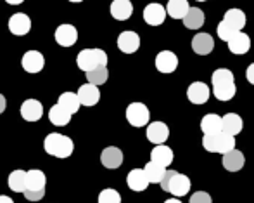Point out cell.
<instances>
[{
  "mask_svg": "<svg viewBox=\"0 0 254 203\" xmlns=\"http://www.w3.org/2000/svg\"><path fill=\"white\" fill-rule=\"evenodd\" d=\"M101 162L106 169H111V170L118 169V167H121V163H123V151H121L120 148H116V146H109V148H106L102 151Z\"/></svg>",
  "mask_w": 254,
  "mask_h": 203,
  "instance_id": "obj_17",
  "label": "cell"
},
{
  "mask_svg": "<svg viewBox=\"0 0 254 203\" xmlns=\"http://www.w3.org/2000/svg\"><path fill=\"white\" fill-rule=\"evenodd\" d=\"M76 96H78V99H80V104L90 108V106H95L99 102V99H101V91H99L97 85L85 84L78 89Z\"/></svg>",
  "mask_w": 254,
  "mask_h": 203,
  "instance_id": "obj_13",
  "label": "cell"
},
{
  "mask_svg": "<svg viewBox=\"0 0 254 203\" xmlns=\"http://www.w3.org/2000/svg\"><path fill=\"white\" fill-rule=\"evenodd\" d=\"M164 167H161V165H157V163H154V162H149L147 165L144 167V172H145V177H147V181H149V184H159L161 183V179H163V176H164Z\"/></svg>",
  "mask_w": 254,
  "mask_h": 203,
  "instance_id": "obj_33",
  "label": "cell"
},
{
  "mask_svg": "<svg viewBox=\"0 0 254 203\" xmlns=\"http://www.w3.org/2000/svg\"><path fill=\"white\" fill-rule=\"evenodd\" d=\"M21 66H23V70L28 71V73H38V71H42L45 66L44 54L38 51H28L26 54L23 56V59H21Z\"/></svg>",
  "mask_w": 254,
  "mask_h": 203,
  "instance_id": "obj_7",
  "label": "cell"
},
{
  "mask_svg": "<svg viewBox=\"0 0 254 203\" xmlns=\"http://www.w3.org/2000/svg\"><path fill=\"white\" fill-rule=\"evenodd\" d=\"M57 104H61L66 111H69L71 115H74L81 106L80 99H78V96L74 94V92H63V94L59 96V102H57Z\"/></svg>",
  "mask_w": 254,
  "mask_h": 203,
  "instance_id": "obj_30",
  "label": "cell"
},
{
  "mask_svg": "<svg viewBox=\"0 0 254 203\" xmlns=\"http://www.w3.org/2000/svg\"><path fill=\"white\" fill-rule=\"evenodd\" d=\"M223 21L230 24L232 28H235L237 31H241L242 28L246 26V23H248V17H246L244 10L235 7V9H228L227 12L223 14Z\"/></svg>",
  "mask_w": 254,
  "mask_h": 203,
  "instance_id": "obj_24",
  "label": "cell"
},
{
  "mask_svg": "<svg viewBox=\"0 0 254 203\" xmlns=\"http://www.w3.org/2000/svg\"><path fill=\"white\" fill-rule=\"evenodd\" d=\"M54 38H56V42L61 47H73L78 40V30L73 24H61L56 30Z\"/></svg>",
  "mask_w": 254,
  "mask_h": 203,
  "instance_id": "obj_5",
  "label": "cell"
},
{
  "mask_svg": "<svg viewBox=\"0 0 254 203\" xmlns=\"http://www.w3.org/2000/svg\"><path fill=\"white\" fill-rule=\"evenodd\" d=\"M71 116H73V115H71L69 111H66V109H64L61 104H54L51 108V111H49V120H51V123H52V125H56V127L67 125V123H69V120H71Z\"/></svg>",
  "mask_w": 254,
  "mask_h": 203,
  "instance_id": "obj_25",
  "label": "cell"
},
{
  "mask_svg": "<svg viewBox=\"0 0 254 203\" xmlns=\"http://www.w3.org/2000/svg\"><path fill=\"white\" fill-rule=\"evenodd\" d=\"M190 203H213V200L206 191H197L190 197Z\"/></svg>",
  "mask_w": 254,
  "mask_h": 203,
  "instance_id": "obj_40",
  "label": "cell"
},
{
  "mask_svg": "<svg viewBox=\"0 0 254 203\" xmlns=\"http://www.w3.org/2000/svg\"><path fill=\"white\" fill-rule=\"evenodd\" d=\"M216 141H218V132L216 134H204V139H202L204 149L209 153H214L216 151Z\"/></svg>",
  "mask_w": 254,
  "mask_h": 203,
  "instance_id": "obj_38",
  "label": "cell"
},
{
  "mask_svg": "<svg viewBox=\"0 0 254 203\" xmlns=\"http://www.w3.org/2000/svg\"><path fill=\"white\" fill-rule=\"evenodd\" d=\"M0 203H14V202H12V198L3 197V195H2V197H0Z\"/></svg>",
  "mask_w": 254,
  "mask_h": 203,
  "instance_id": "obj_43",
  "label": "cell"
},
{
  "mask_svg": "<svg viewBox=\"0 0 254 203\" xmlns=\"http://www.w3.org/2000/svg\"><path fill=\"white\" fill-rule=\"evenodd\" d=\"M133 14V5L130 0H113L111 3V16L118 21H127Z\"/></svg>",
  "mask_w": 254,
  "mask_h": 203,
  "instance_id": "obj_20",
  "label": "cell"
},
{
  "mask_svg": "<svg viewBox=\"0 0 254 203\" xmlns=\"http://www.w3.org/2000/svg\"><path fill=\"white\" fill-rule=\"evenodd\" d=\"M201 130L204 134H216L221 132V116L209 113V115L202 116L201 120Z\"/></svg>",
  "mask_w": 254,
  "mask_h": 203,
  "instance_id": "obj_29",
  "label": "cell"
},
{
  "mask_svg": "<svg viewBox=\"0 0 254 203\" xmlns=\"http://www.w3.org/2000/svg\"><path fill=\"white\" fill-rule=\"evenodd\" d=\"M182 21H184V26L189 30H199V28H202L206 16L199 7H189L187 14L182 17Z\"/></svg>",
  "mask_w": 254,
  "mask_h": 203,
  "instance_id": "obj_23",
  "label": "cell"
},
{
  "mask_svg": "<svg viewBox=\"0 0 254 203\" xmlns=\"http://www.w3.org/2000/svg\"><path fill=\"white\" fill-rule=\"evenodd\" d=\"M161 190L166 191L175 197H185L190 191V179L187 176L180 172H175V170H164V176L161 179Z\"/></svg>",
  "mask_w": 254,
  "mask_h": 203,
  "instance_id": "obj_1",
  "label": "cell"
},
{
  "mask_svg": "<svg viewBox=\"0 0 254 203\" xmlns=\"http://www.w3.org/2000/svg\"><path fill=\"white\" fill-rule=\"evenodd\" d=\"M246 78H248V82L251 85H254V63L248 66V71H246Z\"/></svg>",
  "mask_w": 254,
  "mask_h": 203,
  "instance_id": "obj_41",
  "label": "cell"
},
{
  "mask_svg": "<svg viewBox=\"0 0 254 203\" xmlns=\"http://www.w3.org/2000/svg\"><path fill=\"white\" fill-rule=\"evenodd\" d=\"M214 49V40L209 33H197L192 38V51L199 56H206L209 54Z\"/></svg>",
  "mask_w": 254,
  "mask_h": 203,
  "instance_id": "obj_21",
  "label": "cell"
},
{
  "mask_svg": "<svg viewBox=\"0 0 254 203\" xmlns=\"http://www.w3.org/2000/svg\"><path fill=\"white\" fill-rule=\"evenodd\" d=\"M99 203H121V195L113 188H106L99 195Z\"/></svg>",
  "mask_w": 254,
  "mask_h": 203,
  "instance_id": "obj_36",
  "label": "cell"
},
{
  "mask_svg": "<svg viewBox=\"0 0 254 203\" xmlns=\"http://www.w3.org/2000/svg\"><path fill=\"white\" fill-rule=\"evenodd\" d=\"M24 198L30 202H38L45 197V190H24L23 191Z\"/></svg>",
  "mask_w": 254,
  "mask_h": 203,
  "instance_id": "obj_39",
  "label": "cell"
},
{
  "mask_svg": "<svg viewBox=\"0 0 254 203\" xmlns=\"http://www.w3.org/2000/svg\"><path fill=\"white\" fill-rule=\"evenodd\" d=\"M209 96H211L209 87L206 84H202V82H194L187 89V98L192 104H204V102H207Z\"/></svg>",
  "mask_w": 254,
  "mask_h": 203,
  "instance_id": "obj_12",
  "label": "cell"
},
{
  "mask_svg": "<svg viewBox=\"0 0 254 203\" xmlns=\"http://www.w3.org/2000/svg\"><path fill=\"white\" fill-rule=\"evenodd\" d=\"M151 162L166 169L173 163V149L166 144H156L151 151Z\"/></svg>",
  "mask_w": 254,
  "mask_h": 203,
  "instance_id": "obj_16",
  "label": "cell"
},
{
  "mask_svg": "<svg viewBox=\"0 0 254 203\" xmlns=\"http://www.w3.org/2000/svg\"><path fill=\"white\" fill-rule=\"evenodd\" d=\"M140 47V37L135 31H123L118 37V49L125 54H133Z\"/></svg>",
  "mask_w": 254,
  "mask_h": 203,
  "instance_id": "obj_8",
  "label": "cell"
},
{
  "mask_svg": "<svg viewBox=\"0 0 254 203\" xmlns=\"http://www.w3.org/2000/svg\"><path fill=\"white\" fill-rule=\"evenodd\" d=\"M44 148L51 156H56V158H69L74 151V142L67 135L54 132L45 137Z\"/></svg>",
  "mask_w": 254,
  "mask_h": 203,
  "instance_id": "obj_2",
  "label": "cell"
},
{
  "mask_svg": "<svg viewBox=\"0 0 254 203\" xmlns=\"http://www.w3.org/2000/svg\"><path fill=\"white\" fill-rule=\"evenodd\" d=\"M44 115V106L37 99H26V101L21 104V116H23L26 122H38Z\"/></svg>",
  "mask_w": 254,
  "mask_h": 203,
  "instance_id": "obj_11",
  "label": "cell"
},
{
  "mask_svg": "<svg viewBox=\"0 0 254 203\" xmlns=\"http://www.w3.org/2000/svg\"><path fill=\"white\" fill-rule=\"evenodd\" d=\"M227 44H228L230 52H234V54H237V56L248 54L249 49H251V37H249L248 33H244V31H237Z\"/></svg>",
  "mask_w": 254,
  "mask_h": 203,
  "instance_id": "obj_15",
  "label": "cell"
},
{
  "mask_svg": "<svg viewBox=\"0 0 254 203\" xmlns=\"http://www.w3.org/2000/svg\"><path fill=\"white\" fill-rule=\"evenodd\" d=\"M87 73V80H88V84H92V85H102V84H106L107 82V78H109V71H107V66H97V68H94V70H90V71H85Z\"/></svg>",
  "mask_w": 254,
  "mask_h": 203,
  "instance_id": "obj_31",
  "label": "cell"
},
{
  "mask_svg": "<svg viewBox=\"0 0 254 203\" xmlns=\"http://www.w3.org/2000/svg\"><path fill=\"white\" fill-rule=\"evenodd\" d=\"M127 184L131 191H145L149 186V181L145 177L144 169H133L128 172L127 176Z\"/></svg>",
  "mask_w": 254,
  "mask_h": 203,
  "instance_id": "obj_22",
  "label": "cell"
},
{
  "mask_svg": "<svg viewBox=\"0 0 254 203\" xmlns=\"http://www.w3.org/2000/svg\"><path fill=\"white\" fill-rule=\"evenodd\" d=\"M5 108H7V101H5V98H3V96L0 94V115H2V113L5 111Z\"/></svg>",
  "mask_w": 254,
  "mask_h": 203,
  "instance_id": "obj_42",
  "label": "cell"
},
{
  "mask_svg": "<svg viewBox=\"0 0 254 203\" xmlns=\"http://www.w3.org/2000/svg\"><path fill=\"white\" fill-rule=\"evenodd\" d=\"M235 92H237L235 82H232V84H223V85H216V87H213L214 98L220 99V101H230V99H234Z\"/></svg>",
  "mask_w": 254,
  "mask_h": 203,
  "instance_id": "obj_32",
  "label": "cell"
},
{
  "mask_svg": "<svg viewBox=\"0 0 254 203\" xmlns=\"http://www.w3.org/2000/svg\"><path fill=\"white\" fill-rule=\"evenodd\" d=\"M7 3H10V5H19V3H23L24 0H5Z\"/></svg>",
  "mask_w": 254,
  "mask_h": 203,
  "instance_id": "obj_44",
  "label": "cell"
},
{
  "mask_svg": "<svg viewBox=\"0 0 254 203\" xmlns=\"http://www.w3.org/2000/svg\"><path fill=\"white\" fill-rule=\"evenodd\" d=\"M47 184V177L42 170H30L26 172V190H45Z\"/></svg>",
  "mask_w": 254,
  "mask_h": 203,
  "instance_id": "obj_27",
  "label": "cell"
},
{
  "mask_svg": "<svg viewBox=\"0 0 254 203\" xmlns=\"http://www.w3.org/2000/svg\"><path fill=\"white\" fill-rule=\"evenodd\" d=\"M69 2H83V0H69Z\"/></svg>",
  "mask_w": 254,
  "mask_h": 203,
  "instance_id": "obj_46",
  "label": "cell"
},
{
  "mask_svg": "<svg viewBox=\"0 0 254 203\" xmlns=\"http://www.w3.org/2000/svg\"><path fill=\"white\" fill-rule=\"evenodd\" d=\"M189 0H168L166 3V14L173 19H182L189 10Z\"/></svg>",
  "mask_w": 254,
  "mask_h": 203,
  "instance_id": "obj_26",
  "label": "cell"
},
{
  "mask_svg": "<svg viewBox=\"0 0 254 203\" xmlns=\"http://www.w3.org/2000/svg\"><path fill=\"white\" fill-rule=\"evenodd\" d=\"M9 30H10V33L17 35V37H23V35L30 33L31 19L28 17V14H24V12L12 14V16L9 17Z\"/></svg>",
  "mask_w": 254,
  "mask_h": 203,
  "instance_id": "obj_6",
  "label": "cell"
},
{
  "mask_svg": "<svg viewBox=\"0 0 254 203\" xmlns=\"http://www.w3.org/2000/svg\"><path fill=\"white\" fill-rule=\"evenodd\" d=\"M164 203H182V202L178 200V198H170V200H166Z\"/></svg>",
  "mask_w": 254,
  "mask_h": 203,
  "instance_id": "obj_45",
  "label": "cell"
},
{
  "mask_svg": "<svg viewBox=\"0 0 254 203\" xmlns=\"http://www.w3.org/2000/svg\"><path fill=\"white\" fill-rule=\"evenodd\" d=\"M147 139L152 144H164L170 137V129L164 122H152L147 123Z\"/></svg>",
  "mask_w": 254,
  "mask_h": 203,
  "instance_id": "obj_9",
  "label": "cell"
},
{
  "mask_svg": "<svg viewBox=\"0 0 254 203\" xmlns=\"http://www.w3.org/2000/svg\"><path fill=\"white\" fill-rule=\"evenodd\" d=\"M7 184H9L10 191H14V193H23L26 190V172L24 170H14V172H10Z\"/></svg>",
  "mask_w": 254,
  "mask_h": 203,
  "instance_id": "obj_28",
  "label": "cell"
},
{
  "mask_svg": "<svg viewBox=\"0 0 254 203\" xmlns=\"http://www.w3.org/2000/svg\"><path fill=\"white\" fill-rule=\"evenodd\" d=\"M242 127H244V122L237 113H227L225 116H221V132L235 137L237 134L242 132Z\"/></svg>",
  "mask_w": 254,
  "mask_h": 203,
  "instance_id": "obj_19",
  "label": "cell"
},
{
  "mask_svg": "<svg viewBox=\"0 0 254 203\" xmlns=\"http://www.w3.org/2000/svg\"><path fill=\"white\" fill-rule=\"evenodd\" d=\"M178 68V56L171 51H161L156 56V70L161 73H173Z\"/></svg>",
  "mask_w": 254,
  "mask_h": 203,
  "instance_id": "obj_10",
  "label": "cell"
},
{
  "mask_svg": "<svg viewBox=\"0 0 254 203\" xmlns=\"http://www.w3.org/2000/svg\"><path fill=\"white\" fill-rule=\"evenodd\" d=\"M166 9L161 3H149L144 9V21L151 26H159L166 19Z\"/></svg>",
  "mask_w": 254,
  "mask_h": 203,
  "instance_id": "obj_14",
  "label": "cell"
},
{
  "mask_svg": "<svg viewBox=\"0 0 254 203\" xmlns=\"http://www.w3.org/2000/svg\"><path fill=\"white\" fill-rule=\"evenodd\" d=\"M76 65L81 71H90L97 66H107V54L102 49H83L78 54Z\"/></svg>",
  "mask_w": 254,
  "mask_h": 203,
  "instance_id": "obj_3",
  "label": "cell"
},
{
  "mask_svg": "<svg viewBox=\"0 0 254 203\" xmlns=\"http://www.w3.org/2000/svg\"><path fill=\"white\" fill-rule=\"evenodd\" d=\"M195 2H206V0H195Z\"/></svg>",
  "mask_w": 254,
  "mask_h": 203,
  "instance_id": "obj_47",
  "label": "cell"
},
{
  "mask_svg": "<svg viewBox=\"0 0 254 203\" xmlns=\"http://www.w3.org/2000/svg\"><path fill=\"white\" fill-rule=\"evenodd\" d=\"M216 33H218V37H220L221 40L228 42L235 33H237V30H235V28H232L228 23H225V21H220V24H218V28H216Z\"/></svg>",
  "mask_w": 254,
  "mask_h": 203,
  "instance_id": "obj_37",
  "label": "cell"
},
{
  "mask_svg": "<svg viewBox=\"0 0 254 203\" xmlns=\"http://www.w3.org/2000/svg\"><path fill=\"white\" fill-rule=\"evenodd\" d=\"M127 120L133 127H145L151 120V111L144 102H131L127 108Z\"/></svg>",
  "mask_w": 254,
  "mask_h": 203,
  "instance_id": "obj_4",
  "label": "cell"
},
{
  "mask_svg": "<svg viewBox=\"0 0 254 203\" xmlns=\"http://www.w3.org/2000/svg\"><path fill=\"white\" fill-rule=\"evenodd\" d=\"M235 148V137L230 134H225V132H218V141H216V151L214 153H228L230 149Z\"/></svg>",
  "mask_w": 254,
  "mask_h": 203,
  "instance_id": "obj_35",
  "label": "cell"
},
{
  "mask_svg": "<svg viewBox=\"0 0 254 203\" xmlns=\"http://www.w3.org/2000/svg\"><path fill=\"white\" fill-rule=\"evenodd\" d=\"M244 165H246V156L239 149L234 148L223 155V167L228 172H239Z\"/></svg>",
  "mask_w": 254,
  "mask_h": 203,
  "instance_id": "obj_18",
  "label": "cell"
},
{
  "mask_svg": "<svg viewBox=\"0 0 254 203\" xmlns=\"http://www.w3.org/2000/svg\"><path fill=\"white\" fill-rule=\"evenodd\" d=\"M232 82H235V77L227 68H218V70L211 75V84H213V87L223 85V84H232Z\"/></svg>",
  "mask_w": 254,
  "mask_h": 203,
  "instance_id": "obj_34",
  "label": "cell"
}]
</instances>
